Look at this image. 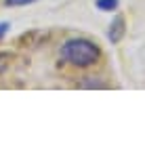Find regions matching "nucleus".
Returning a JSON list of instances; mask_svg holds the SVG:
<instances>
[{
	"mask_svg": "<svg viewBox=\"0 0 145 147\" xmlns=\"http://www.w3.org/2000/svg\"><path fill=\"white\" fill-rule=\"evenodd\" d=\"M36 0H4L6 6H23V4H32Z\"/></svg>",
	"mask_w": 145,
	"mask_h": 147,
	"instance_id": "obj_5",
	"label": "nucleus"
},
{
	"mask_svg": "<svg viewBox=\"0 0 145 147\" xmlns=\"http://www.w3.org/2000/svg\"><path fill=\"white\" fill-rule=\"evenodd\" d=\"M11 61H13V57L9 55V53H0V76H2L6 69H9Z\"/></svg>",
	"mask_w": 145,
	"mask_h": 147,
	"instance_id": "obj_3",
	"label": "nucleus"
},
{
	"mask_svg": "<svg viewBox=\"0 0 145 147\" xmlns=\"http://www.w3.org/2000/svg\"><path fill=\"white\" fill-rule=\"evenodd\" d=\"M118 6V0H97V9L101 11H114Z\"/></svg>",
	"mask_w": 145,
	"mask_h": 147,
	"instance_id": "obj_4",
	"label": "nucleus"
},
{
	"mask_svg": "<svg viewBox=\"0 0 145 147\" xmlns=\"http://www.w3.org/2000/svg\"><path fill=\"white\" fill-rule=\"evenodd\" d=\"M99 49L86 38H71L61 46V57L76 67H88L99 59Z\"/></svg>",
	"mask_w": 145,
	"mask_h": 147,
	"instance_id": "obj_1",
	"label": "nucleus"
},
{
	"mask_svg": "<svg viewBox=\"0 0 145 147\" xmlns=\"http://www.w3.org/2000/svg\"><path fill=\"white\" fill-rule=\"evenodd\" d=\"M6 30H9V23H6V21H2V23H0V40L4 38V34H6Z\"/></svg>",
	"mask_w": 145,
	"mask_h": 147,
	"instance_id": "obj_6",
	"label": "nucleus"
},
{
	"mask_svg": "<svg viewBox=\"0 0 145 147\" xmlns=\"http://www.w3.org/2000/svg\"><path fill=\"white\" fill-rule=\"evenodd\" d=\"M124 32H126V21H124L122 15H118L114 21L109 23V32H107L111 44H118V42H120V40L124 38Z\"/></svg>",
	"mask_w": 145,
	"mask_h": 147,
	"instance_id": "obj_2",
	"label": "nucleus"
}]
</instances>
